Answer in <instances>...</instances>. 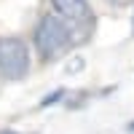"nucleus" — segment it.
<instances>
[{
    "label": "nucleus",
    "instance_id": "nucleus-1",
    "mask_svg": "<svg viewBox=\"0 0 134 134\" xmlns=\"http://www.w3.org/2000/svg\"><path fill=\"white\" fill-rule=\"evenodd\" d=\"M32 43H35V51L43 62H54L72 48L70 30L64 27V21L57 14L40 16V21L35 24V32H32Z\"/></svg>",
    "mask_w": 134,
    "mask_h": 134
},
{
    "label": "nucleus",
    "instance_id": "nucleus-2",
    "mask_svg": "<svg viewBox=\"0 0 134 134\" xmlns=\"http://www.w3.org/2000/svg\"><path fill=\"white\" fill-rule=\"evenodd\" d=\"M54 14H57L64 27L70 30L72 46L75 43H88V38L94 35L97 27V14L88 0H51Z\"/></svg>",
    "mask_w": 134,
    "mask_h": 134
},
{
    "label": "nucleus",
    "instance_id": "nucleus-3",
    "mask_svg": "<svg viewBox=\"0 0 134 134\" xmlns=\"http://www.w3.org/2000/svg\"><path fill=\"white\" fill-rule=\"evenodd\" d=\"M32 70V57L30 46L19 35H5L0 38V78L5 81H21Z\"/></svg>",
    "mask_w": 134,
    "mask_h": 134
},
{
    "label": "nucleus",
    "instance_id": "nucleus-4",
    "mask_svg": "<svg viewBox=\"0 0 134 134\" xmlns=\"http://www.w3.org/2000/svg\"><path fill=\"white\" fill-rule=\"evenodd\" d=\"M64 99H67V91H64V88H54V91H48L46 97L40 99V105H38V107L46 110V107H54V105H62Z\"/></svg>",
    "mask_w": 134,
    "mask_h": 134
},
{
    "label": "nucleus",
    "instance_id": "nucleus-5",
    "mask_svg": "<svg viewBox=\"0 0 134 134\" xmlns=\"http://www.w3.org/2000/svg\"><path fill=\"white\" fill-rule=\"evenodd\" d=\"M115 5H121V8H126V5H134V0H113Z\"/></svg>",
    "mask_w": 134,
    "mask_h": 134
},
{
    "label": "nucleus",
    "instance_id": "nucleus-6",
    "mask_svg": "<svg viewBox=\"0 0 134 134\" xmlns=\"http://www.w3.org/2000/svg\"><path fill=\"white\" fill-rule=\"evenodd\" d=\"M0 134H19V131H14V129H3Z\"/></svg>",
    "mask_w": 134,
    "mask_h": 134
},
{
    "label": "nucleus",
    "instance_id": "nucleus-7",
    "mask_svg": "<svg viewBox=\"0 0 134 134\" xmlns=\"http://www.w3.org/2000/svg\"><path fill=\"white\" fill-rule=\"evenodd\" d=\"M131 35H134V16H131Z\"/></svg>",
    "mask_w": 134,
    "mask_h": 134
},
{
    "label": "nucleus",
    "instance_id": "nucleus-8",
    "mask_svg": "<svg viewBox=\"0 0 134 134\" xmlns=\"http://www.w3.org/2000/svg\"><path fill=\"white\" fill-rule=\"evenodd\" d=\"M129 131H131V134H134V121H131V126H129Z\"/></svg>",
    "mask_w": 134,
    "mask_h": 134
}]
</instances>
